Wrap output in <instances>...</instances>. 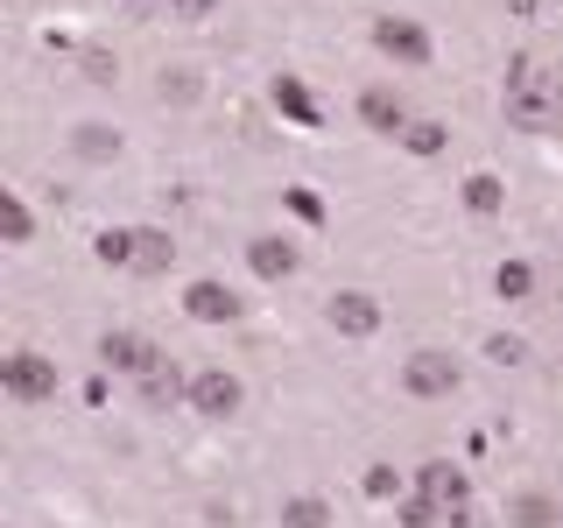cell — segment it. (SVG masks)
Here are the masks:
<instances>
[{
	"label": "cell",
	"instance_id": "cell-20",
	"mask_svg": "<svg viewBox=\"0 0 563 528\" xmlns=\"http://www.w3.org/2000/svg\"><path fill=\"white\" fill-rule=\"evenodd\" d=\"M85 70H92V85H113V57H106V50H85Z\"/></svg>",
	"mask_w": 563,
	"mask_h": 528
},
{
	"label": "cell",
	"instance_id": "cell-12",
	"mask_svg": "<svg viewBox=\"0 0 563 528\" xmlns=\"http://www.w3.org/2000/svg\"><path fill=\"white\" fill-rule=\"evenodd\" d=\"M246 268H254L261 282H289L296 275V246L275 240V233H254V240H246Z\"/></svg>",
	"mask_w": 563,
	"mask_h": 528
},
{
	"label": "cell",
	"instance_id": "cell-7",
	"mask_svg": "<svg viewBox=\"0 0 563 528\" xmlns=\"http://www.w3.org/2000/svg\"><path fill=\"white\" fill-rule=\"evenodd\" d=\"M99 360L113 366L120 381H148L155 366L169 360V352L155 345V339H141V331H106V339H99Z\"/></svg>",
	"mask_w": 563,
	"mask_h": 528
},
{
	"label": "cell",
	"instance_id": "cell-16",
	"mask_svg": "<svg viewBox=\"0 0 563 528\" xmlns=\"http://www.w3.org/2000/svg\"><path fill=\"white\" fill-rule=\"evenodd\" d=\"M493 289H500L507 304H515V296L536 289V268H528V261H500V268H493Z\"/></svg>",
	"mask_w": 563,
	"mask_h": 528
},
{
	"label": "cell",
	"instance_id": "cell-3",
	"mask_svg": "<svg viewBox=\"0 0 563 528\" xmlns=\"http://www.w3.org/2000/svg\"><path fill=\"white\" fill-rule=\"evenodd\" d=\"M92 254L106 261V268H128V275H169L176 240L163 233V226H106V233L92 240Z\"/></svg>",
	"mask_w": 563,
	"mask_h": 528
},
{
	"label": "cell",
	"instance_id": "cell-8",
	"mask_svg": "<svg viewBox=\"0 0 563 528\" xmlns=\"http://www.w3.org/2000/svg\"><path fill=\"white\" fill-rule=\"evenodd\" d=\"M324 324L339 331V339H374V331H380V304L366 289H339L324 304Z\"/></svg>",
	"mask_w": 563,
	"mask_h": 528
},
{
	"label": "cell",
	"instance_id": "cell-18",
	"mask_svg": "<svg viewBox=\"0 0 563 528\" xmlns=\"http://www.w3.org/2000/svg\"><path fill=\"white\" fill-rule=\"evenodd\" d=\"M78 155L106 163V155H120V134H113V128H78Z\"/></svg>",
	"mask_w": 563,
	"mask_h": 528
},
{
	"label": "cell",
	"instance_id": "cell-13",
	"mask_svg": "<svg viewBox=\"0 0 563 528\" xmlns=\"http://www.w3.org/2000/svg\"><path fill=\"white\" fill-rule=\"evenodd\" d=\"M465 205H472V211H479V219H493V211H500V205H507V190H500V176H493V169H472V176H465Z\"/></svg>",
	"mask_w": 563,
	"mask_h": 528
},
{
	"label": "cell",
	"instance_id": "cell-6",
	"mask_svg": "<svg viewBox=\"0 0 563 528\" xmlns=\"http://www.w3.org/2000/svg\"><path fill=\"white\" fill-rule=\"evenodd\" d=\"M240 402H246L240 374H225V366H198V374H190V409H198L205 422H233Z\"/></svg>",
	"mask_w": 563,
	"mask_h": 528
},
{
	"label": "cell",
	"instance_id": "cell-15",
	"mask_svg": "<svg viewBox=\"0 0 563 528\" xmlns=\"http://www.w3.org/2000/svg\"><path fill=\"white\" fill-rule=\"evenodd\" d=\"M0 233H8V246H29V233H35L29 205L14 198V190H0Z\"/></svg>",
	"mask_w": 563,
	"mask_h": 528
},
{
	"label": "cell",
	"instance_id": "cell-9",
	"mask_svg": "<svg viewBox=\"0 0 563 528\" xmlns=\"http://www.w3.org/2000/svg\"><path fill=\"white\" fill-rule=\"evenodd\" d=\"M360 120H366L374 134H387V141H401V134L416 128L409 99H401V92H387V85H366V92H360Z\"/></svg>",
	"mask_w": 563,
	"mask_h": 528
},
{
	"label": "cell",
	"instance_id": "cell-17",
	"mask_svg": "<svg viewBox=\"0 0 563 528\" xmlns=\"http://www.w3.org/2000/svg\"><path fill=\"white\" fill-rule=\"evenodd\" d=\"M282 528H331V507L303 493V501H289V507H282Z\"/></svg>",
	"mask_w": 563,
	"mask_h": 528
},
{
	"label": "cell",
	"instance_id": "cell-1",
	"mask_svg": "<svg viewBox=\"0 0 563 528\" xmlns=\"http://www.w3.org/2000/svg\"><path fill=\"white\" fill-rule=\"evenodd\" d=\"M500 113L515 134H563V70L542 57H507L500 70Z\"/></svg>",
	"mask_w": 563,
	"mask_h": 528
},
{
	"label": "cell",
	"instance_id": "cell-24",
	"mask_svg": "<svg viewBox=\"0 0 563 528\" xmlns=\"http://www.w3.org/2000/svg\"><path fill=\"white\" fill-rule=\"evenodd\" d=\"M169 8H176V14H190V22H198V14L211 8V0H169Z\"/></svg>",
	"mask_w": 563,
	"mask_h": 528
},
{
	"label": "cell",
	"instance_id": "cell-23",
	"mask_svg": "<svg viewBox=\"0 0 563 528\" xmlns=\"http://www.w3.org/2000/svg\"><path fill=\"white\" fill-rule=\"evenodd\" d=\"M486 352H493V360H500V366H521V339H493Z\"/></svg>",
	"mask_w": 563,
	"mask_h": 528
},
{
	"label": "cell",
	"instance_id": "cell-5",
	"mask_svg": "<svg viewBox=\"0 0 563 528\" xmlns=\"http://www.w3.org/2000/svg\"><path fill=\"white\" fill-rule=\"evenodd\" d=\"M0 387H8V402H57V360H43V352H8L0 360Z\"/></svg>",
	"mask_w": 563,
	"mask_h": 528
},
{
	"label": "cell",
	"instance_id": "cell-22",
	"mask_svg": "<svg viewBox=\"0 0 563 528\" xmlns=\"http://www.w3.org/2000/svg\"><path fill=\"white\" fill-rule=\"evenodd\" d=\"M366 493H374V501H387V493H395V472L374 465V472H366Z\"/></svg>",
	"mask_w": 563,
	"mask_h": 528
},
{
	"label": "cell",
	"instance_id": "cell-10",
	"mask_svg": "<svg viewBox=\"0 0 563 528\" xmlns=\"http://www.w3.org/2000/svg\"><path fill=\"white\" fill-rule=\"evenodd\" d=\"M374 50L395 64H430V35H422L416 22H401V14H387V22H374Z\"/></svg>",
	"mask_w": 563,
	"mask_h": 528
},
{
	"label": "cell",
	"instance_id": "cell-14",
	"mask_svg": "<svg viewBox=\"0 0 563 528\" xmlns=\"http://www.w3.org/2000/svg\"><path fill=\"white\" fill-rule=\"evenodd\" d=\"M275 106H282L289 120H303V128H317V120H324V113H317V99H310L296 78H275Z\"/></svg>",
	"mask_w": 563,
	"mask_h": 528
},
{
	"label": "cell",
	"instance_id": "cell-2",
	"mask_svg": "<svg viewBox=\"0 0 563 528\" xmlns=\"http://www.w3.org/2000/svg\"><path fill=\"white\" fill-rule=\"evenodd\" d=\"M416 486H422V501L401 507V521L409 528H472V480L457 465H422L416 472Z\"/></svg>",
	"mask_w": 563,
	"mask_h": 528
},
{
	"label": "cell",
	"instance_id": "cell-11",
	"mask_svg": "<svg viewBox=\"0 0 563 528\" xmlns=\"http://www.w3.org/2000/svg\"><path fill=\"white\" fill-rule=\"evenodd\" d=\"M184 310L190 317H198V324H233V317H240V296L233 289H225V282H190V289H184Z\"/></svg>",
	"mask_w": 563,
	"mask_h": 528
},
{
	"label": "cell",
	"instance_id": "cell-19",
	"mask_svg": "<svg viewBox=\"0 0 563 528\" xmlns=\"http://www.w3.org/2000/svg\"><path fill=\"white\" fill-rule=\"evenodd\" d=\"M401 148H409V155H437V148H444V128H437V120H416V128L401 134Z\"/></svg>",
	"mask_w": 563,
	"mask_h": 528
},
{
	"label": "cell",
	"instance_id": "cell-21",
	"mask_svg": "<svg viewBox=\"0 0 563 528\" xmlns=\"http://www.w3.org/2000/svg\"><path fill=\"white\" fill-rule=\"evenodd\" d=\"M289 205H296V219H310V226H324V205L310 198V190H289Z\"/></svg>",
	"mask_w": 563,
	"mask_h": 528
},
{
	"label": "cell",
	"instance_id": "cell-4",
	"mask_svg": "<svg viewBox=\"0 0 563 528\" xmlns=\"http://www.w3.org/2000/svg\"><path fill=\"white\" fill-rule=\"evenodd\" d=\"M457 381H465V366H457L451 352H437V345H422V352L401 360V395H416V402H451Z\"/></svg>",
	"mask_w": 563,
	"mask_h": 528
}]
</instances>
